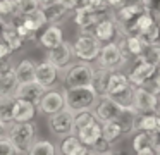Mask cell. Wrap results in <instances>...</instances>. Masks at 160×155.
I'll return each instance as SVG.
<instances>
[{
    "instance_id": "cell-1",
    "label": "cell",
    "mask_w": 160,
    "mask_h": 155,
    "mask_svg": "<svg viewBox=\"0 0 160 155\" xmlns=\"http://www.w3.org/2000/svg\"><path fill=\"white\" fill-rule=\"evenodd\" d=\"M36 134H38L36 124L33 121H26V122H11L7 126L5 136L14 145L18 153L24 155L29 150V147L36 141Z\"/></svg>"
},
{
    "instance_id": "cell-2",
    "label": "cell",
    "mask_w": 160,
    "mask_h": 155,
    "mask_svg": "<svg viewBox=\"0 0 160 155\" xmlns=\"http://www.w3.org/2000/svg\"><path fill=\"white\" fill-rule=\"evenodd\" d=\"M105 95L114 98L122 107L132 105V95H134V86L129 83L128 74L122 72V69H115L110 72L108 85L105 90Z\"/></svg>"
},
{
    "instance_id": "cell-3",
    "label": "cell",
    "mask_w": 160,
    "mask_h": 155,
    "mask_svg": "<svg viewBox=\"0 0 160 155\" xmlns=\"http://www.w3.org/2000/svg\"><path fill=\"white\" fill-rule=\"evenodd\" d=\"M64 100H66V107L72 112L78 110H93L95 103L98 100V93L93 90L91 85L86 86H74V88H64Z\"/></svg>"
},
{
    "instance_id": "cell-4",
    "label": "cell",
    "mask_w": 160,
    "mask_h": 155,
    "mask_svg": "<svg viewBox=\"0 0 160 155\" xmlns=\"http://www.w3.org/2000/svg\"><path fill=\"white\" fill-rule=\"evenodd\" d=\"M95 67L91 62L78 60L71 62L64 72V88H74V86H86L91 85Z\"/></svg>"
},
{
    "instance_id": "cell-5",
    "label": "cell",
    "mask_w": 160,
    "mask_h": 155,
    "mask_svg": "<svg viewBox=\"0 0 160 155\" xmlns=\"http://www.w3.org/2000/svg\"><path fill=\"white\" fill-rule=\"evenodd\" d=\"M102 43L90 33V31H83L79 36L76 38L72 45V54L78 60H84V62H95L100 54Z\"/></svg>"
},
{
    "instance_id": "cell-6",
    "label": "cell",
    "mask_w": 160,
    "mask_h": 155,
    "mask_svg": "<svg viewBox=\"0 0 160 155\" xmlns=\"http://www.w3.org/2000/svg\"><path fill=\"white\" fill-rule=\"evenodd\" d=\"M132 107L138 114H155L160 110V95L146 86H134Z\"/></svg>"
},
{
    "instance_id": "cell-7",
    "label": "cell",
    "mask_w": 160,
    "mask_h": 155,
    "mask_svg": "<svg viewBox=\"0 0 160 155\" xmlns=\"http://www.w3.org/2000/svg\"><path fill=\"white\" fill-rule=\"evenodd\" d=\"M97 62H98L100 67L115 71V69L124 67V65L129 62V59H126L124 55H122L117 41H108V43H102V48H100V54H98V57H97Z\"/></svg>"
},
{
    "instance_id": "cell-8",
    "label": "cell",
    "mask_w": 160,
    "mask_h": 155,
    "mask_svg": "<svg viewBox=\"0 0 160 155\" xmlns=\"http://www.w3.org/2000/svg\"><path fill=\"white\" fill-rule=\"evenodd\" d=\"M124 107L121 103H117L114 98L107 95H102L98 96L97 103L93 107V114L100 122H107V121H115L119 117V114L122 112Z\"/></svg>"
},
{
    "instance_id": "cell-9",
    "label": "cell",
    "mask_w": 160,
    "mask_h": 155,
    "mask_svg": "<svg viewBox=\"0 0 160 155\" xmlns=\"http://www.w3.org/2000/svg\"><path fill=\"white\" fill-rule=\"evenodd\" d=\"M72 124H74V112L69 110L67 107H64L62 110L52 114L48 119L50 131L60 138L67 136V134H72Z\"/></svg>"
},
{
    "instance_id": "cell-10",
    "label": "cell",
    "mask_w": 160,
    "mask_h": 155,
    "mask_svg": "<svg viewBox=\"0 0 160 155\" xmlns=\"http://www.w3.org/2000/svg\"><path fill=\"white\" fill-rule=\"evenodd\" d=\"M59 74H60V69L55 67L50 60H43L40 64H36L35 67V81L38 85H42L45 90H52L57 85Z\"/></svg>"
},
{
    "instance_id": "cell-11",
    "label": "cell",
    "mask_w": 160,
    "mask_h": 155,
    "mask_svg": "<svg viewBox=\"0 0 160 155\" xmlns=\"http://www.w3.org/2000/svg\"><path fill=\"white\" fill-rule=\"evenodd\" d=\"M40 112L45 114V116H52V114L59 112L66 107V100H64V93L57 91V90H47L42 95L38 105Z\"/></svg>"
},
{
    "instance_id": "cell-12",
    "label": "cell",
    "mask_w": 160,
    "mask_h": 155,
    "mask_svg": "<svg viewBox=\"0 0 160 155\" xmlns=\"http://www.w3.org/2000/svg\"><path fill=\"white\" fill-rule=\"evenodd\" d=\"M155 65L146 64V62L134 59V65L131 67V71L128 72V79L132 86H145L155 74Z\"/></svg>"
},
{
    "instance_id": "cell-13",
    "label": "cell",
    "mask_w": 160,
    "mask_h": 155,
    "mask_svg": "<svg viewBox=\"0 0 160 155\" xmlns=\"http://www.w3.org/2000/svg\"><path fill=\"white\" fill-rule=\"evenodd\" d=\"M90 33L93 34L100 43H108V41H114L115 36H121L117 24H115V21L112 19L110 16H107L102 21H98Z\"/></svg>"
},
{
    "instance_id": "cell-14",
    "label": "cell",
    "mask_w": 160,
    "mask_h": 155,
    "mask_svg": "<svg viewBox=\"0 0 160 155\" xmlns=\"http://www.w3.org/2000/svg\"><path fill=\"white\" fill-rule=\"evenodd\" d=\"M141 12H145V9H143V5H141L139 0H129V2L124 3L122 7L114 9V12H112L110 17L115 21L117 26H122V24H126V23L134 21Z\"/></svg>"
},
{
    "instance_id": "cell-15",
    "label": "cell",
    "mask_w": 160,
    "mask_h": 155,
    "mask_svg": "<svg viewBox=\"0 0 160 155\" xmlns=\"http://www.w3.org/2000/svg\"><path fill=\"white\" fill-rule=\"evenodd\" d=\"M74 59V54H72V45L67 43V41H60L57 47L50 48L48 50V57L47 60H50L55 67H59L60 71L66 69L67 65L72 62Z\"/></svg>"
},
{
    "instance_id": "cell-16",
    "label": "cell",
    "mask_w": 160,
    "mask_h": 155,
    "mask_svg": "<svg viewBox=\"0 0 160 155\" xmlns=\"http://www.w3.org/2000/svg\"><path fill=\"white\" fill-rule=\"evenodd\" d=\"M47 90L43 88L42 85H38L36 81H28V83H18L12 96L14 98H22V100H29L35 105H38L42 95L45 93Z\"/></svg>"
},
{
    "instance_id": "cell-17",
    "label": "cell",
    "mask_w": 160,
    "mask_h": 155,
    "mask_svg": "<svg viewBox=\"0 0 160 155\" xmlns=\"http://www.w3.org/2000/svg\"><path fill=\"white\" fill-rule=\"evenodd\" d=\"M38 112V107L29 100L22 98H14V105H12V122H26V121H33Z\"/></svg>"
},
{
    "instance_id": "cell-18",
    "label": "cell",
    "mask_w": 160,
    "mask_h": 155,
    "mask_svg": "<svg viewBox=\"0 0 160 155\" xmlns=\"http://www.w3.org/2000/svg\"><path fill=\"white\" fill-rule=\"evenodd\" d=\"M107 16L108 14L97 12V10L86 9V7H78L76 16H74V23L81 28V31H90V29H93V26L98 23V21H102Z\"/></svg>"
},
{
    "instance_id": "cell-19",
    "label": "cell",
    "mask_w": 160,
    "mask_h": 155,
    "mask_svg": "<svg viewBox=\"0 0 160 155\" xmlns=\"http://www.w3.org/2000/svg\"><path fill=\"white\" fill-rule=\"evenodd\" d=\"M117 43L126 59H138L145 48V43L141 41L139 36H121Z\"/></svg>"
},
{
    "instance_id": "cell-20",
    "label": "cell",
    "mask_w": 160,
    "mask_h": 155,
    "mask_svg": "<svg viewBox=\"0 0 160 155\" xmlns=\"http://www.w3.org/2000/svg\"><path fill=\"white\" fill-rule=\"evenodd\" d=\"M38 41H40V45H42L43 48L50 50V48L57 47L60 41H64V33L59 28V24H48V26L40 33Z\"/></svg>"
},
{
    "instance_id": "cell-21",
    "label": "cell",
    "mask_w": 160,
    "mask_h": 155,
    "mask_svg": "<svg viewBox=\"0 0 160 155\" xmlns=\"http://www.w3.org/2000/svg\"><path fill=\"white\" fill-rule=\"evenodd\" d=\"M74 134L79 138L81 143L86 145V147L90 148L91 145H93L95 141H97L98 138L102 136V122H100V121H93V122L83 126L81 129H78Z\"/></svg>"
},
{
    "instance_id": "cell-22",
    "label": "cell",
    "mask_w": 160,
    "mask_h": 155,
    "mask_svg": "<svg viewBox=\"0 0 160 155\" xmlns=\"http://www.w3.org/2000/svg\"><path fill=\"white\" fill-rule=\"evenodd\" d=\"M40 7H42V10H43L47 24H59L60 21H64L67 17V14H69V10L60 5L57 0L48 2V3H45V5H40Z\"/></svg>"
},
{
    "instance_id": "cell-23",
    "label": "cell",
    "mask_w": 160,
    "mask_h": 155,
    "mask_svg": "<svg viewBox=\"0 0 160 155\" xmlns=\"http://www.w3.org/2000/svg\"><path fill=\"white\" fill-rule=\"evenodd\" d=\"M90 148L79 141L76 134H67L60 141V155H86Z\"/></svg>"
},
{
    "instance_id": "cell-24",
    "label": "cell",
    "mask_w": 160,
    "mask_h": 155,
    "mask_svg": "<svg viewBox=\"0 0 160 155\" xmlns=\"http://www.w3.org/2000/svg\"><path fill=\"white\" fill-rule=\"evenodd\" d=\"M158 136L150 131H136L132 133V150H145V148H155L158 145Z\"/></svg>"
},
{
    "instance_id": "cell-25",
    "label": "cell",
    "mask_w": 160,
    "mask_h": 155,
    "mask_svg": "<svg viewBox=\"0 0 160 155\" xmlns=\"http://www.w3.org/2000/svg\"><path fill=\"white\" fill-rule=\"evenodd\" d=\"M136 116H138L136 109H134L132 105H129V107H124V109H122V112L119 114V117L115 119V121H117V124L121 126L122 134H124V136H128V134H132V133H134Z\"/></svg>"
},
{
    "instance_id": "cell-26",
    "label": "cell",
    "mask_w": 160,
    "mask_h": 155,
    "mask_svg": "<svg viewBox=\"0 0 160 155\" xmlns=\"http://www.w3.org/2000/svg\"><path fill=\"white\" fill-rule=\"evenodd\" d=\"M35 67H36V64L33 60H29V59H22L18 65H14L18 81L19 83L35 81Z\"/></svg>"
},
{
    "instance_id": "cell-27",
    "label": "cell",
    "mask_w": 160,
    "mask_h": 155,
    "mask_svg": "<svg viewBox=\"0 0 160 155\" xmlns=\"http://www.w3.org/2000/svg\"><path fill=\"white\" fill-rule=\"evenodd\" d=\"M110 69H105V67H100L98 65L97 69L93 71V79H91V86L93 90L98 93V96L105 95V90H107V85H108V78H110Z\"/></svg>"
},
{
    "instance_id": "cell-28",
    "label": "cell",
    "mask_w": 160,
    "mask_h": 155,
    "mask_svg": "<svg viewBox=\"0 0 160 155\" xmlns=\"http://www.w3.org/2000/svg\"><path fill=\"white\" fill-rule=\"evenodd\" d=\"M102 138L108 141V143H117L121 138H124L122 134L121 126L117 124V121H107V122H102Z\"/></svg>"
},
{
    "instance_id": "cell-29",
    "label": "cell",
    "mask_w": 160,
    "mask_h": 155,
    "mask_svg": "<svg viewBox=\"0 0 160 155\" xmlns=\"http://www.w3.org/2000/svg\"><path fill=\"white\" fill-rule=\"evenodd\" d=\"M24 155H57V147L48 140H36Z\"/></svg>"
},
{
    "instance_id": "cell-30",
    "label": "cell",
    "mask_w": 160,
    "mask_h": 155,
    "mask_svg": "<svg viewBox=\"0 0 160 155\" xmlns=\"http://www.w3.org/2000/svg\"><path fill=\"white\" fill-rule=\"evenodd\" d=\"M0 38L11 47L12 52L19 50V48L22 47V43H24V40L18 34V31H16L14 28H11V26H2V34H0Z\"/></svg>"
},
{
    "instance_id": "cell-31",
    "label": "cell",
    "mask_w": 160,
    "mask_h": 155,
    "mask_svg": "<svg viewBox=\"0 0 160 155\" xmlns=\"http://www.w3.org/2000/svg\"><path fill=\"white\" fill-rule=\"evenodd\" d=\"M141 38V41L145 45H153V43H160V21L155 19L143 33L138 34Z\"/></svg>"
},
{
    "instance_id": "cell-32",
    "label": "cell",
    "mask_w": 160,
    "mask_h": 155,
    "mask_svg": "<svg viewBox=\"0 0 160 155\" xmlns=\"http://www.w3.org/2000/svg\"><path fill=\"white\" fill-rule=\"evenodd\" d=\"M139 60L146 62V64L152 65H158L160 64V43H153V45H145L143 48V54L139 55Z\"/></svg>"
},
{
    "instance_id": "cell-33",
    "label": "cell",
    "mask_w": 160,
    "mask_h": 155,
    "mask_svg": "<svg viewBox=\"0 0 160 155\" xmlns=\"http://www.w3.org/2000/svg\"><path fill=\"white\" fill-rule=\"evenodd\" d=\"M18 14L16 9V0H0V24L9 26L11 19Z\"/></svg>"
},
{
    "instance_id": "cell-34",
    "label": "cell",
    "mask_w": 160,
    "mask_h": 155,
    "mask_svg": "<svg viewBox=\"0 0 160 155\" xmlns=\"http://www.w3.org/2000/svg\"><path fill=\"white\" fill-rule=\"evenodd\" d=\"M93 121H98L97 117H95L93 110L88 109V110H78V112H74V124H72V134L76 133L78 129H81L83 126H86V124L93 122Z\"/></svg>"
},
{
    "instance_id": "cell-35",
    "label": "cell",
    "mask_w": 160,
    "mask_h": 155,
    "mask_svg": "<svg viewBox=\"0 0 160 155\" xmlns=\"http://www.w3.org/2000/svg\"><path fill=\"white\" fill-rule=\"evenodd\" d=\"M12 105L14 96H0V121L7 126L12 122Z\"/></svg>"
},
{
    "instance_id": "cell-36",
    "label": "cell",
    "mask_w": 160,
    "mask_h": 155,
    "mask_svg": "<svg viewBox=\"0 0 160 155\" xmlns=\"http://www.w3.org/2000/svg\"><path fill=\"white\" fill-rule=\"evenodd\" d=\"M112 147H114V145L108 143V141L105 140V138H102V136H100V138H98V140L90 147V150H91V152H95V153H98V155H108L112 150H114Z\"/></svg>"
},
{
    "instance_id": "cell-37",
    "label": "cell",
    "mask_w": 160,
    "mask_h": 155,
    "mask_svg": "<svg viewBox=\"0 0 160 155\" xmlns=\"http://www.w3.org/2000/svg\"><path fill=\"white\" fill-rule=\"evenodd\" d=\"M40 7L38 0H16V9H18V14H29L33 10H36Z\"/></svg>"
},
{
    "instance_id": "cell-38",
    "label": "cell",
    "mask_w": 160,
    "mask_h": 155,
    "mask_svg": "<svg viewBox=\"0 0 160 155\" xmlns=\"http://www.w3.org/2000/svg\"><path fill=\"white\" fill-rule=\"evenodd\" d=\"M145 12L152 14L155 19L160 21V0H139Z\"/></svg>"
},
{
    "instance_id": "cell-39",
    "label": "cell",
    "mask_w": 160,
    "mask_h": 155,
    "mask_svg": "<svg viewBox=\"0 0 160 155\" xmlns=\"http://www.w3.org/2000/svg\"><path fill=\"white\" fill-rule=\"evenodd\" d=\"M0 155H18V150H16L14 145L9 141L7 136L0 138Z\"/></svg>"
},
{
    "instance_id": "cell-40",
    "label": "cell",
    "mask_w": 160,
    "mask_h": 155,
    "mask_svg": "<svg viewBox=\"0 0 160 155\" xmlns=\"http://www.w3.org/2000/svg\"><path fill=\"white\" fill-rule=\"evenodd\" d=\"M11 55H12L11 47L0 38V60H7V59H11Z\"/></svg>"
},
{
    "instance_id": "cell-41",
    "label": "cell",
    "mask_w": 160,
    "mask_h": 155,
    "mask_svg": "<svg viewBox=\"0 0 160 155\" xmlns=\"http://www.w3.org/2000/svg\"><path fill=\"white\" fill-rule=\"evenodd\" d=\"M153 86H152V90L157 93V95H160V64L157 65V69H155V74H153Z\"/></svg>"
},
{
    "instance_id": "cell-42",
    "label": "cell",
    "mask_w": 160,
    "mask_h": 155,
    "mask_svg": "<svg viewBox=\"0 0 160 155\" xmlns=\"http://www.w3.org/2000/svg\"><path fill=\"white\" fill-rule=\"evenodd\" d=\"M62 7H66L67 10H76L79 7V2L81 0H57Z\"/></svg>"
},
{
    "instance_id": "cell-43",
    "label": "cell",
    "mask_w": 160,
    "mask_h": 155,
    "mask_svg": "<svg viewBox=\"0 0 160 155\" xmlns=\"http://www.w3.org/2000/svg\"><path fill=\"white\" fill-rule=\"evenodd\" d=\"M129 0H107V3H108V7L110 9H119V7H122L124 3H128Z\"/></svg>"
},
{
    "instance_id": "cell-44",
    "label": "cell",
    "mask_w": 160,
    "mask_h": 155,
    "mask_svg": "<svg viewBox=\"0 0 160 155\" xmlns=\"http://www.w3.org/2000/svg\"><path fill=\"white\" fill-rule=\"evenodd\" d=\"M136 155H155V148H145V150H138Z\"/></svg>"
},
{
    "instance_id": "cell-45",
    "label": "cell",
    "mask_w": 160,
    "mask_h": 155,
    "mask_svg": "<svg viewBox=\"0 0 160 155\" xmlns=\"http://www.w3.org/2000/svg\"><path fill=\"white\" fill-rule=\"evenodd\" d=\"M5 133H7V124H4L2 121H0V138H4Z\"/></svg>"
},
{
    "instance_id": "cell-46",
    "label": "cell",
    "mask_w": 160,
    "mask_h": 155,
    "mask_svg": "<svg viewBox=\"0 0 160 155\" xmlns=\"http://www.w3.org/2000/svg\"><path fill=\"white\" fill-rule=\"evenodd\" d=\"M40 2V5H45V3H48V2H53V0H38Z\"/></svg>"
},
{
    "instance_id": "cell-47",
    "label": "cell",
    "mask_w": 160,
    "mask_h": 155,
    "mask_svg": "<svg viewBox=\"0 0 160 155\" xmlns=\"http://www.w3.org/2000/svg\"><path fill=\"white\" fill-rule=\"evenodd\" d=\"M155 155H160V143L155 147Z\"/></svg>"
},
{
    "instance_id": "cell-48",
    "label": "cell",
    "mask_w": 160,
    "mask_h": 155,
    "mask_svg": "<svg viewBox=\"0 0 160 155\" xmlns=\"http://www.w3.org/2000/svg\"><path fill=\"white\" fill-rule=\"evenodd\" d=\"M108 155H126V153H121V152H114V150H112Z\"/></svg>"
},
{
    "instance_id": "cell-49",
    "label": "cell",
    "mask_w": 160,
    "mask_h": 155,
    "mask_svg": "<svg viewBox=\"0 0 160 155\" xmlns=\"http://www.w3.org/2000/svg\"><path fill=\"white\" fill-rule=\"evenodd\" d=\"M86 155H98V153H95V152H91V150H88V153Z\"/></svg>"
},
{
    "instance_id": "cell-50",
    "label": "cell",
    "mask_w": 160,
    "mask_h": 155,
    "mask_svg": "<svg viewBox=\"0 0 160 155\" xmlns=\"http://www.w3.org/2000/svg\"><path fill=\"white\" fill-rule=\"evenodd\" d=\"M0 34H2V24H0Z\"/></svg>"
}]
</instances>
